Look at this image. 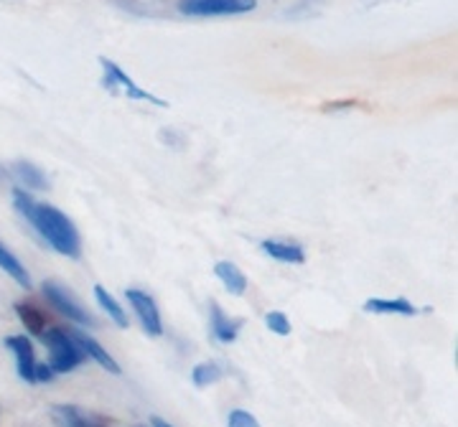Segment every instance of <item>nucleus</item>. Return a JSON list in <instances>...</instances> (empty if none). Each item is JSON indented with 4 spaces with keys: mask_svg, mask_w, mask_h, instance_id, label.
Instances as JSON below:
<instances>
[{
    "mask_svg": "<svg viewBox=\"0 0 458 427\" xmlns=\"http://www.w3.org/2000/svg\"><path fill=\"white\" fill-rule=\"evenodd\" d=\"M13 206L54 252H59L64 257H72V260L82 257L80 231H77L74 222L64 212H59L51 204L36 201L26 188H13Z\"/></svg>",
    "mask_w": 458,
    "mask_h": 427,
    "instance_id": "1",
    "label": "nucleus"
},
{
    "mask_svg": "<svg viewBox=\"0 0 458 427\" xmlns=\"http://www.w3.org/2000/svg\"><path fill=\"white\" fill-rule=\"evenodd\" d=\"M99 66H102V87H105L110 95H123V97L135 99V102H148V105H153V107H168L165 99H161L158 95L143 89L140 84L132 80L131 74H125L123 66L114 64L113 59L99 56Z\"/></svg>",
    "mask_w": 458,
    "mask_h": 427,
    "instance_id": "2",
    "label": "nucleus"
},
{
    "mask_svg": "<svg viewBox=\"0 0 458 427\" xmlns=\"http://www.w3.org/2000/svg\"><path fill=\"white\" fill-rule=\"evenodd\" d=\"M44 344L49 348V366L54 374H69L77 366L84 364V351L72 339V333L64 329H49L44 331Z\"/></svg>",
    "mask_w": 458,
    "mask_h": 427,
    "instance_id": "3",
    "label": "nucleus"
},
{
    "mask_svg": "<svg viewBox=\"0 0 458 427\" xmlns=\"http://www.w3.org/2000/svg\"><path fill=\"white\" fill-rule=\"evenodd\" d=\"M176 8L189 18L245 16L258 8V0H179Z\"/></svg>",
    "mask_w": 458,
    "mask_h": 427,
    "instance_id": "4",
    "label": "nucleus"
},
{
    "mask_svg": "<svg viewBox=\"0 0 458 427\" xmlns=\"http://www.w3.org/2000/svg\"><path fill=\"white\" fill-rule=\"evenodd\" d=\"M41 290H44V297L49 300L51 306L62 313V315H66L69 321H74L77 326H87V329H89V326H95V318L84 311L82 306L72 297V293H69L66 288H62L59 282H51L49 280V282H44V288H41Z\"/></svg>",
    "mask_w": 458,
    "mask_h": 427,
    "instance_id": "5",
    "label": "nucleus"
},
{
    "mask_svg": "<svg viewBox=\"0 0 458 427\" xmlns=\"http://www.w3.org/2000/svg\"><path fill=\"white\" fill-rule=\"evenodd\" d=\"M125 297H128V303H131V308L138 315V321H140V326L146 331L148 336H153V339H158L161 333H164V323H161V313H158V306H156V300L143 293V290H125Z\"/></svg>",
    "mask_w": 458,
    "mask_h": 427,
    "instance_id": "6",
    "label": "nucleus"
},
{
    "mask_svg": "<svg viewBox=\"0 0 458 427\" xmlns=\"http://www.w3.org/2000/svg\"><path fill=\"white\" fill-rule=\"evenodd\" d=\"M5 346L16 356L18 377L23 379V381H29V384H36V364L38 362H36V354H33L31 339H26V336H8Z\"/></svg>",
    "mask_w": 458,
    "mask_h": 427,
    "instance_id": "7",
    "label": "nucleus"
},
{
    "mask_svg": "<svg viewBox=\"0 0 458 427\" xmlns=\"http://www.w3.org/2000/svg\"><path fill=\"white\" fill-rule=\"evenodd\" d=\"M209 329H212V336L219 344H232L237 339L240 329H242V321L225 315V311L219 308V303L212 300L209 303Z\"/></svg>",
    "mask_w": 458,
    "mask_h": 427,
    "instance_id": "8",
    "label": "nucleus"
},
{
    "mask_svg": "<svg viewBox=\"0 0 458 427\" xmlns=\"http://www.w3.org/2000/svg\"><path fill=\"white\" fill-rule=\"evenodd\" d=\"M260 249L267 255V257H273V260H278V263L285 264H303L306 263V252H303V247L295 245V242H283V239H262Z\"/></svg>",
    "mask_w": 458,
    "mask_h": 427,
    "instance_id": "9",
    "label": "nucleus"
},
{
    "mask_svg": "<svg viewBox=\"0 0 458 427\" xmlns=\"http://www.w3.org/2000/svg\"><path fill=\"white\" fill-rule=\"evenodd\" d=\"M72 333V339L77 341V346L84 351V356H89V359H95V362L102 366V369H107L110 374H120V366L114 362L113 356L102 348V346L89 336V333H84V331H69Z\"/></svg>",
    "mask_w": 458,
    "mask_h": 427,
    "instance_id": "10",
    "label": "nucleus"
},
{
    "mask_svg": "<svg viewBox=\"0 0 458 427\" xmlns=\"http://www.w3.org/2000/svg\"><path fill=\"white\" fill-rule=\"evenodd\" d=\"M51 417H54V423L59 427H105L102 420L87 414V412L74 407V405H54L51 407Z\"/></svg>",
    "mask_w": 458,
    "mask_h": 427,
    "instance_id": "11",
    "label": "nucleus"
},
{
    "mask_svg": "<svg viewBox=\"0 0 458 427\" xmlns=\"http://www.w3.org/2000/svg\"><path fill=\"white\" fill-rule=\"evenodd\" d=\"M214 275H216V280L227 288L232 296H245L247 278H245V272H242V270H240L234 263H229V260H219V263L214 264Z\"/></svg>",
    "mask_w": 458,
    "mask_h": 427,
    "instance_id": "12",
    "label": "nucleus"
},
{
    "mask_svg": "<svg viewBox=\"0 0 458 427\" xmlns=\"http://www.w3.org/2000/svg\"><path fill=\"white\" fill-rule=\"evenodd\" d=\"M13 176L21 183V188H26V191H44V188H49L47 173L41 168H36L33 163H29V161H16L13 163Z\"/></svg>",
    "mask_w": 458,
    "mask_h": 427,
    "instance_id": "13",
    "label": "nucleus"
},
{
    "mask_svg": "<svg viewBox=\"0 0 458 427\" xmlns=\"http://www.w3.org/2000/svg\"><path fill=\"white\" fill-rule=\"evenodd\" d=\"M364 311L385 313V315H415L418 308L410 300H405V297H393V300H387V297H369L364 303Z\"/></svg>",
    "mask_w": 458,
    "mask_h": 427,
    "instance_id": "14",
    "label": "nucleus"
},
{
    "mask_svg": "<svg viewBox=\"0 0 458 427\" xmlns=\"http://www.w3.org/2000/svg\"><path fill=\"white\" fill-rule=\"evenodd\" d=\"M0 270H5V275H11L21 288L31 290V275L26 272V267L21 264V260L5 245H0Z\"/></svg>",
    "mask_w": 458,
    "mask_h": 427,
    "instance_id": "15",
    "label": "nucleus"
},
{
    "mask_svg": "<svg viewBox=\"0 0 458 427\" xmlns=\"http://www.w3.org/2000/svg\"><path fill=\"white\" fill-rule=\"evenodd\" d=\"M95 297H98L99 308L107 313L110 318H113L117 329H128V326H131V321H128V313H125V308H123V306H120V303H117V300H114V297L110 296V293H107V290H105L102 285H95Z\"/></svg>",
    "mask_w": 458,
    "mask_h": 427,
    "instance_id": "16",
    "label": "nucleus"
},
{
    "mask_svg": "<svg viewBox=\"0 0 458 427\" xmlns=\"http://www.w3.org/2000/svg\"><path fill=\"white\" fill-rule=\"evenodd\" d=\"M16 313L18 318H21V323L26 326V331L31 333V336H44V331H47V315L38 311L33 303H16Z\"/></svg>",
    "mask_w": 458,
    "mask_h": 427,
    "instance_id": "17",
    "label": "nucleus"
},
{
    "mask_svg": "<svg viewBox=\"0 0 458 427\" xmlns=\"http://www.w3.org/2000/svg\"><path fill=\"white\" fill-rule=\"evenodd\" d=\"M219 379H222V366L214 362L197 364L194 372H191V381H194L197 387H209V384L219 381Z\"/></svg>",
    "mask_w": 458,
    "mask_h": 427,
    "instance_id": "18",
    "label": "nucleus"
},
{
    "mask_svg": "<svg viewBox=\"0 0 458 427\" xmlns=\"http://www.w3.org/2000/svg\"><path fill=\"white\" fill-rule=\"evenodd\" d=\"M265 323H267V329L273 331V333H278V336H288V333H291V321H288L285 313H267V315H265Z\"/></svg>",
    "mask_w": 458,
    "mask_h": 427,
    "instance_id": "19",
    "label": "nucleus"
},
{
    "mask_svg": "<svg viewBox=\"0 0 458 427\" xmlns=\"http://www.w3.org/2000/svg\"><path fill=\"white\" fill-rule=\"evenodd\" d=\"M227 427H260V423H258V417H255V414H250V412L232 410L229 412Z\"/></svg>",
    "mask_w": 458,
    "mask_h": 427,
    "instance_id": "20",
    "label": "nucleus"
},
{
    "mask_svg": "<svg viewBox=\"0 0 458 427\" xmlns=\"http://www.w3.org/2000/svg\"><path fill=\"white\" fill-rule=\"evenodd\" d=\"M51 379H54V372H51L49 364H36V384H44Z\"/></svg>",
    "mask_w": 458,
    "mask_h": 427,
    "instance_id": "21",
    "label": "nucleus"
},
{
    "mask_svg": "<svg viewBox=\"0 0 458 427\" xmlns=\"http://www.w3.org/2000/svg\"><path fill=\"white\" fill-rule=\"evenodd\" d=\"M349 107H357V102L354 99H342V102H328V105H324L327 113H339V110H349Z\"/></svg>",
    "mask_w": 458,
    "mask_h": 427,
    "instance_id": "22",
    "label": "nucleus"
},
{
    "mask_svg": "<svg viewBox=\"0 0 458 427\" xmlns=\"http://www.w3.org/2000/svg\"><path fill=\"white\" fill-rule=\"evenodd\" d=\"M150 425L153 427H174V425H168L165 420H161V417H153V420H150Z\"/></svg>",
    "mask_w": 458,
    "mask_h": 427,
    "instance_id": "23",
    "label": "nucleus"
}]
</instances>
